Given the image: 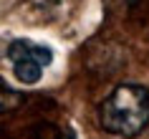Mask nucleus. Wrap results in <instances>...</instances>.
I'll return each instance as SVG.
<instances>
[{
	"instance_id": "1",
	"label": "nucleus",
	"mask_w": 149,
	"mask_h": 139,
	"mask_svg": "<svg viewBox=\"0 0 149 139\" xmlns=\"http://www.w3.org/2000/svg\"><path fill=\"white\" fill-rule=\"evenodd\" d=\"M99 122L114 137H139L149 126V91L136 84H121L104 99Z\"/></svg>"
},
{
	"instance_id": "3",
	"label": "nucleus",
	"mask_w": 149,
	"mask_h": 139,
	"mask_svg": "<svg viewBox=\"0 0 149 139\" xmlns=\"http://www.w3.org/2000/svg\"><path fill=\"white\" fill-rule=\"evenodd\" d=\"M58 139H76V134H73V131H63Z\"/></svg>"
},
{
	"instance_id": "2",
	"label": "nucleus",
	"mask_w": 149,
	"mask_h": 139,
	"mask_svg": "<svg viewBox=\"0 0 149 139\" xmlns=\"http://www.w3.org/2000/svg\"><path fill=\"white\" fill-rule=\"evenodd\" d=\"M8 61L13 66V76L20 84L33 86L43 78V71L53 63V51L36 41L18 38L8 46Z\"/></svg>"
}]
</instances>
